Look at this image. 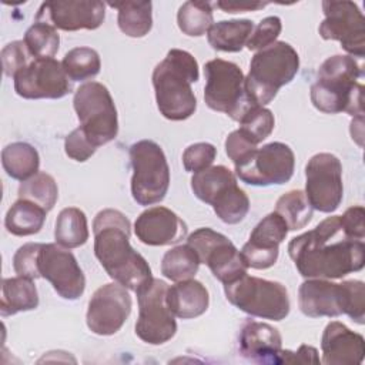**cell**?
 <instances>
[{
  "label": "cell",
  "instance_id": "cell-1",
  "mask_svg": "<svg viewBox=\"0 0 365 365\" xmlns=\"http://www.w3.org/2000/svg\"><path fill=\"white\" fill-rule=\"evenodd\" d=\"M288 254L304 278L338 279L365 264L364 241L345 235L339 215L327 217L314 230L294 237Z\"/></svg>",
  "mask_w": 365,
  "mask_h": 365
},
{
  "label": "cell",
  "instance_id": "cell-2",
  "mask_svg": "<svg viewBox=\"0 0 365 365\" xmlns=\"http://www.w3.org/2000/svg\"><path fill=\"white\" fill-rule=\"evenodd\" d=\"M94 254L115 282L137 291L153 279L145 258L130 244V220L118 210L106 208L93 221Z\"/></svg>",
  "mask_w": 365,
  "mask_h": 365
},
{
  "label": "cell",
  "instance_id": "cell-3",
  "mask_svg": "<svg viewBox=\"0 0 365 365\" xmlns=\"http://www.w3.org/2000/svg\"><path fill=\"white\" fill-rule=\"evenodd\" d=\"M361 67L351 56L335 54L318 68L311 86L314 107L327 114L348 113L352 117L364 115V86L358 81Z\"/></svg>",
  "mask_w": 365,
  "mask_h": 365
},
{
  "label": "cell",
  "instance_id": "cell-4",
  "mask_svg": "<svg viewBox=\"0 0 365 365\" xmlns=\"http://www.w3.org/2000/svg\"><path fill=\"white\" fill-rule=\"evenodd\" d=\"M200 77L198 63L185 50L171 48L153 71V86L160 113L171 121L191 117L197 110V98L191 88Z\"/></svg>",
  "mask_w": 365,
  "mask_h": 365
},
{
  "label": "cell",
  "instance_id": "cell-5",
  "mask_svg": "<svg viewBox=\"0 0 365 365\" xmlns=\"http://www.w3.org/2000/svg\"><path fill=\"white\" fill-rule=\"evenodd\" d=\"M298 305L309 318H335L346 314L352 321L365 322V285L362 281L349 279L341 284L308 278L299 285Z\"/></svg>",
  "mask_w": 365,
  "mask_h": 365
},
{
  "label": "cell",
  "instance_id": "cell-6",
  "mask_svg": "<svg viewBox=\"0 0 365 365\" xmlns=\"http://www.w3.org/2000/svg\"><path fill=\"white\" fill-rule=\"evenodd\" d=\"M298 68L299 56L285 41H275L257 51L244 80L247 97L252 104L264 107L274 100L282 86L294 80Z\"/></svg>",
  "mask_w": 365,
  "mask_h": 365
},
{
  "label": "cell",
  "instance_id": "cell-7",
  "mask_svg": "<svg viewBox=\"0 0 365 365\" xmlns=\"http://www.w3.org/2000/svg\"><path fill=\"white\" fill-rule=\"evenodd\" d=\"M227 299L240 311L264 319L282 321L289 314L287 288L277 281H268L248 274L224 285Z\"/></svg>",
  "mask_w": 365,
  "mask_h": 365
},
{
  "label": "cell",
  "instance_id": "cell-8",
  "mask_svg": "<svg viewBox=\"0 0 365 365\" xmlns=\"http://www.w3.org/2000/svg\"><path fill=\"white\" fill-rule=\"evenodd\" d=\"M130 160L134 201L140 205L163 201L170 187V167L163 148L153 140H140L130 147Z\"/></svg>",
  "mask_w": 365,
  "mask_h": 365
},
{
  "label": "cell",
  "instance_id": "cell-9",
  "mask_svg": "<svg viewBox=\"0 0 365 365\" xmlns=\"http://www.w3.org/2000/svg\"><path fill=\"white\" fill-rule=\"evenodd\" d=\"M205 104L218 113H224L234 121H240L242 115L255 104L250 101L244 87V73L232 61L214 58L205 63Z\"/></svg>",
  "mask_w": 365,
  "mask_h": 365
},
{
  "label": "cell",
  "instance_id": "cell-10",
  "mask_svg": "<svg viewBox=\"0 0 365 365\" xmlns=\"http://www.w3.org/2000/svg\"><path fill=\"white\" fill-rule=\"evenodd\" d=\"M80 127L96 145L113 141L118 134L117 108L108 88L97 81L81 84L73 98Z\"/></svg>",
  "mask_w": 365,
  "mask_h": 365
},
{
  "label": "cell",
  "instance_id": "cell-11",
  "mask_svg": "<svg viewBox=\"0 0 365 365\" xmlns=\"http://www.w3.org/2000/svg\"><path fill=\"white\" fill-rule=\"evenodd\" d=\"M167 289L165 281L153 278L135 291L138 301L135 335L145 344H165L177 332L175 317L165 301Z\"/></svg>",
  "mask_w": 365,
  "mask_h": 365
},
{
  "label": "cell",
  "instance_id": "cell-12",
  "mask_svg": "<svg viewBox=\"0 0 365 365\" xmlns=\"http://www.w3.org/2000/svg\"><path fill=\"white\" fill-rule=\"evenodd\" d=\"M295 167V155L289 145L272 141L254 150L247 158L235 164L237 177L255 187L281 185L291 180Z\"/></svg>",
  "mask_w": 365,
  "mask_h": 365
},
{
  "label": "cell",
  "instance_id": "cell-13",
  "mask_svg": "<svg viewBox=\"0 0 365 365\" xmlns=\"http://www.w3.org/2000/svg\"><path fill=\"white\" fill-rule=\"evenodd\" d=\"M187 244L198 255L200 264H205L212 275L224 285L247 274L241 252L221 232L211 228H198L187 238Z\"/></svg>",
  "mask_w": 365,
  "mask_h": 365
},
{
  "label": "cell",
  "instance_id": "cell-14",
  "mask_svg": "<svg viewBox=\"0 0 365 365\" xmlns=\"http://www.w3.org/2000/svg\"><path fill=\"white\" fill-rule=\"evenodd\" d=\"M325 19L319 24V36L324 40H336L351 56L362 58L365 56V19L356 3L322 1Z\"/></svg>",
  "mask_w": 365,
  "mask_h": 365
},
{
  "label": "cell",
  "instance_id": "cell-15",
  "mask_svg": "<svg viewBox=\"0 0 365 365\" xmlns=\"http://www.w3.org/2000/svg\"><path fill=\"white\" fill-rule=\"evenodd\" d=\"M305 195L314 210L334 212L342 202V164L331 153H318L305 167Z\"/></svg>",
  "mask_w": 365,
  "mask_h": 365
},
{
  "label": "cell",
  "instance_id": "cell-16",
  "mask_svg": "<svg viewBox=\"0 0 365 365\" xmlns=\"http://www.w3.org/2000/svg\"><path fill=\"white\" fill-rule=\"evenodd\" d=\"M13 80L16 93L27 100L61 98L71 91L70 78L56 58H33Z\"/></svg>",
  "mask_w": 365,
  "mask_h": 365
},
{
  "label": "cell",
  "instance_id": "cell-17",
  "mask_svg": "<svg viewBox=\"0 0 365 365\" xmlns=\"http://www.w3.org/2000/svg\"><path fill=\"white\" fill-rule=\"evenodd\" d=\"M37 267L40 277L47 279L64 299L80 298L86 288V277L76 257L58 244H41Z\"/></svg>",
  "mask_w": 365,
  "mask_h": 365
},
{
  "label": "cell",
  "instance_id": "cell-18",
  "mask_svg": "<svg viewBox=\"0 0 365 365\" xmlns=\"http://www.w3.org/2000/svg\"><path fill=\"white\" fill-rule=\"evenodd\" d=\"M131 312V297L125 287L110 282L93 294L88 301L86 322L96 335H114L121 329Z\"/></svg>",
  "mask_w": 365,
  "mask_h": 365
},
{
  "label": "cell",
  "instance_id": "cell-19",
  "mask_svg": "<svg viewBox=\"0 0 365 365\" xmlns=\"http://www.w3.org/2000/svg\"><path fill=\"white\" fill-rule=\"evenodd\" d=\"M106 17V4L98 0L46 1L40 6L36 21H43L64 31L96 30Z\"/></svg>",
  "mask_w": 365,
  "mask_h": 365
},
{
  "label": "cell",
  "instance_id": "cell-20",
  "mask_svg": "<svg viewBox=\"0 0 365 365\" xmlns=\"http://www.w3.org/2000/svg\"><path fill=\"white\" fill-rule=\"evenodd\" d=\"M288 227L275 211L264 217L252 230L248 242L241 248V257L248 268L267 269L272 267L279 254V244L288 234Z\"/></svg>",
  "mask_w": 365,
  "mask_h": 365
},
{
  "label": "cell",
  "instance_id": "cell-21",
  "mask_svg": "<svg viewBox=\"0 0 365 365\" xmlns=\"http://www.w3.org/2000/svg\"><path fill=\"white\" fill-rule=\"evenodd\" d=\"M134 232L143 244L163 247L181 241L187 235V225L174 211L158 205L143 211L137 217Z\"/></svg>",
  "mask_w": 365,
  "mask_h": 365
},
{
  "label": "cell",
  "instance_id": "cell-22",
  "mask_svg": "<svg viewBox=\"0 0 365 365\" xmlns=\"http://www.w3.org/2000/svg\"><path fill=\"white\" fill-rule=\"evenodd\" d=\"M321 349L327 365H359L365 356V339L345 324L331 321L322 332Z\"/></svg>",
  "mask_w": 365,
  "mask_h": 365
},
{
  "label": "cell",
  "instance_id": "cell-23",
  "mask_svg": "<svg viewBox=\"0 0 365 365\" xmlns=\"http://www.w3.org/2000/svg\"><path fill=\"white\" fill-rule=\"evenodd\" d=\"M282 338L277 328L265 322L248 321L240 332V352L258 364H278Z\"/></svg>",
  "mask_w": 365,
  "mask_h": 365
},
{
  "label": "cell",
  "instance_id": "cell-24",
  "mask_svg": "<svg viewBox=\"0 0 365 365\" xmlns=\"http://www.w3.org/2000/svg\"><path fill=\"white\" fill-rule=\"evenodd\" d=\"M165 301L174 317L191 319L202 315L208 309L210 295L200 281L190 278L168 287Z\"/></svg>",
  "mask_w": 365,
  "mask_h": 365
},
{
  "label": "cell",
  "instance_id": "cell-25",
  "mask_svg": "<svg viewBox=\"0 0 365 365\" xmlns=\"http://www.w3.org/2000/svg\"><path fill=\"white\" fill-rule=\"evenodd\" d=\"M38 305V294L33 279L24 277L4 278L1 282V317L14 315L17 312L36 309Z\"/></svg>",
  "mask_w": 365,
  "mask_h": 365
},
{
  "label": "cell",
  "instance_id": "cell-26",
  "mask_svg": "<svg viewBox=\"0 0 365 365\" xmlns=\"http://www.w3.org/2000/svg\"><path fill=\"white\" fill-rule=\"evenodd\" d=\"M254 30V23L248 19L241 20H222L214 23L207 31V38L214 50L225 53L241 51L247 44L251 33Z\"/></svg>",
  "mask_w": 365,
  "mask_h": 365
},
{
  "label": "cell",
  "instance_id": "cell-27",
  "mask_svg": "<svg viewBox=\"0 0 365 365\" xmlns=\"http://www.w3.org/2000/svg\"><path fill=\"white\" fill-rule=\"evenodd\" d=\"M1 164L9 177L26 181L38 173L40 157L31 144L17 141L3 148Z\"/></svg>",
  "mask_w": 365,
  "mask_h": 365
},
{
  "label": "cell",
  "instance_id": "cell-28",
  "mask_svg": "<svg viewBox=\"0 0 365 365\" xmlns=\"http://www.w3.org/2000/svg\"><path fill=\"white\" fill-rule=\"evenodd\" d=\"M47 211L40 205L19 198L7 211L4 218L6 230L16 237L37 234L46 221Z\"/></svg>",
  "mask_w": 365,
  "mask_h": 365
},
{
  "label": "cell",
  "instance_id": "cell-29",
  "mask_svg": "<svg viewBox=\"0 0 365 365\" xmlns=\"http://www.w3.org/2000/svg\"><path fill=\"white\" fill-rule=\"evenodd\" d=\"M118 10L117 24L128 37H144L153 27V3L151 1H121L110 3Z\"/></svg>",
  "mask_w": 365,
  "mask_h": 365
},
{
  "label": "cell",
  "instance_id": "cell-30",
  "mask_svg": "<svg viewBox=\"0 0 365 365\" xmlns=\"http://www.w3.org/2000/svg\"><path fill=\"white\" fill-rule=\"evenodd\" d=\"M54 238L58 245L67 250L84 245L88 240L86 214L77 207H67L61 210L56 220Z\"/></svg>",
  "mask_w": 365,
  "mask_h": 365
},
{
  "label": "cell",
  "instance_id": "cell-31",
  "mask_svg": "<svg viewBox=\"0 0 365 365\" xmlns=\"http://www.w3.org/2000/svg\"><path fill=\"white\" fill-rule=\"evenodd\" d=\"M234 182H237V180L230 168L225 165H214L192 175L191 190L198 200L211 205L215 197Z\"/></svg>",
  "mask_w": 365,
  "mask_h": 365
},
{
  "label": "cell",
  "instance_id": "cell-32",
  "mask_svg": "<svg viewBox=\"0 0 365 365\" xmlns=\"http://www.w3.org/2000/svg\"><path fill=\"white\" fill-rule=\"evenodd\" d=\"M200 267V259L195 251L188 245H177L168 250L161 261V274L174 281H184L192 278Z\"/></svg>",
  "mask_w": 365,
  "mask_h": 365
},
{
  "label": "cell",
  "instance_id": "cell-33",
  "mask_svg": "<svg viewBox=\"0 0 365 365\" xmlns=\"http://www.w3.org/2000/svg\"><path fill=\"white\" fill-rule=\"evenodd\" d=\"M312 210L305 192L301 190H291L282 194L275 204V212L282 217L289 231L304 228L312 218Z\"/></svg>",
  "mask_w": 365,
  "mask_h": 365
},
{
  "label": "cell",
  "instance_id": "cell-34",
  "mask_svg": "<svg viewBox=\"0 0 365 365\" xmlns=\"http://www.w3.org/2000/svg\"><path fill=\"white\" fill-rule=\"evenodd\" d=\"M211 207L222 222L238 224L250 211V200L244 190L234 182L215 197Z\"/></svg>",
  "mask_w": 365,
  "mask_h": 365
},
{
  "label": "cell",
  "instance_id": "cell-35",
  "mask_svg": "<svg viewBox=\"0 0 365 365\" xmlns=\"http://www.w3.org/2000/svg\"><path fill=\"white\" fill-rule=\"evenodd\" d=\"M178 29L190 36L200 37L214 24L212 7L208 1H185L177 13Z\"/></svg>",
  "mask_w": 365,
  "mask_h": 365
},
{
  "label": "cell",
  "instance_id": "cell-36",
  "mask_svg": "<svg viewBox=\"0 0 365 365\" xmlns=\"http://www.w3.org/2000/svg\"><path fill=\"white\" fill-rule=\"evenodd\" d=\"M61 66L71 81H86L100 73L101 61L94 48L76 47L66 53Z\"/></svg>",
  "mask_w": 365,
  "mask_h": 365
},
{
  "label": "cell",
  "instance_id": "cell-37",
  "mask_svg": "<svg viewBox=\"0 0 365 365\" xmlns=\"http://www.w3.org/2000/svg\"><path fill=\"white\" fill-rule=\"evenodd\" d=\"M19 198L29 200L48 212L58 198L57 182L50 174L37 173L31 178L21 181L19 187Z\"/></svg>",
  "mask_w": 365,
  "mask_h": 365
},
{
  "label": "cell",
  "instance_id": "cell-38",
  "mask_svg": "<svg viewBox=\"0 0 365 365\" xmlns=\"http://www.w3.org/2000/svg\"><path fill=\"white\" fill-rule=\"evenodd\" d=\"M24 43L34 58H53L58 51L60 36L53 26L36 21L24 33Z\"/></svg>",
  "mask_w": 365,
  "mask_h": 365
},
{
  "label": "cell",
  "instance_id": "cell-39",
  "mask_svg": "<svg viewBox=\"0 0 365 365\" xmlns=\"http://www.w3.org/2000/svg\"><path fill=\"white\" fill-rule=\"evenodd\" d=\"M238 123V130H241L257 145L269 137L275 125L272 111L262 106L251 107Z\"/></svg>",
  "mask_w": 365,
  "mask_h": 365
},
{
  "label": "cell",
  "instance_id": "cell-40",
  "mask_svg": "<svg viewBox=\"0 0 365 365\" xmlns=\"http://www.w3.org/2000/svg\"><path fill=\"white\" fill-rule=\"evenodd\" d=\"M281 30H282L281 19L277 16H268L262 19L257 27H254L245 46L251 51H259L271 46L272 43H275Z\"/></svg>",
  "mask_w": 365,
  "mask_h": 365
},
{
  "label": "cell",
  "instance_id": "cell-41",
  "mask_svg": "<svg viewBox=\"0 0 365 365\" xmlns=\"http://www.w3.org/2000/svg\"><path fill=\"white\" fill-rule=\"evenodd\" d=\"M217 157V148L210 143H195L182 153V165L188 173H198L211 167Z\"/></svg>",
  "mask_w": 365,
  "mask_h": 365
},
{
  "label": "cell",
  "instance_id": "cell-42",
  "mask_svg": "<svg viewBox=\"0 0 365 365\" xmlns=\"http://www.w3.org/2000/svg\"><path fill=\"white\" fill-rule=\"evenodd\" d=\"M40 247H41L40 242H29L21 245L16 251L13 257V268L17 275L29 279L40 278V272L37 267Z\"/></svg>",
  "mask_w": 365,
  "mask_h": 365
},
{
  "label": "cell",
  "instance_id": "cell-43",
  "mask_svg": "<svg viewBox=\"0 0 365 365\" xmlns=\"http://www.w3.org/2000/svg\"><path fill=\"white\" fill-rule=\"evenodd\" d=\"M34 57L30 54L24 40H16L9 43L1 50V64L3 71L7 77H14V74L27 66Z\"/></svg>",
  "mask_w": 365,
  "mask_h": 365
},
{
  "label": "cell",
  "instance_id": "cell-44",
  "mask_svg": "<svg viewBox=\"0 0 365 365\" xmlns=\"http://www.w3.org/2000/svg\"><path fill=\"white\" fill-rule=\"evenodd\" d=\"M66 154L78 163L87 161L97 150V147L87 138L81 127L74 128L64 140Z\"/></svg>",
  "mask_w": 365,
  "mask_h": 365
},
{
  "label": "cell",
  "instance_id": "cell-45",
  "mask_svg": "<svg viewBox=\"0 0 365 365\" xmlns=\"http://www.w3.org/2000/svg\"><path fill=\"white\" fill-rule=\"evenodd\" d=\"M254 150H257V144H254L241 130H234L225 140V153L234 165L247 158Z\"/></svg>",
  "mask_w": 365,
  "mask_h": 365
},
{
  "label": "cell",
  "instance_id": "cell-46",
  "mask_svg": "<svg viewBox=\"0 0 365 365\" xmlns=\"http://www.w3.org/2000/svg\"><path fill=\"white\" fill-rule=\"evenodd\" d=\"M364 217H365V210L362 205L349 207L342 215H339L342 230L348 238L364 241L365 238Z\"/></svg>",
  "mask_w": 365,
  "mask_h": 365
},
{
  "label": "cell",
  "instance_id": "cell-47",
  "mask_svg": "<svg viewBox=\"0 0 365 365\" xmlns=\"http://www.w3.org/2000/svg\"><path fill=\"white\" fill-rule=\"evenodd\" d=\"M318 351L309 345H301L297 352L282 349L278 364H319Z\"/></svg>",
  "mask_w": 365,
  "mask_h": 365
},
{
  "label": "cell",
  "instance_id": "cell-48",
  "mask_svg": "<svg viewBox=\"0 0 365 365\" xmlns=\"http://www.w3.org/2000/svg\"><path fill=\"white\" fill-rule=\"evenodd\" d=\"M268 3L259 1H217V7H220L225 13H242V11H255L264 9Z\"/></svg>",
  "mask_w": 365,
  "mask_h": 365
}]
</instances>
